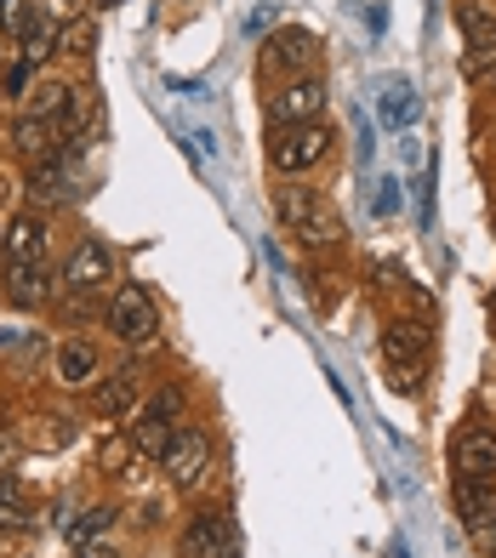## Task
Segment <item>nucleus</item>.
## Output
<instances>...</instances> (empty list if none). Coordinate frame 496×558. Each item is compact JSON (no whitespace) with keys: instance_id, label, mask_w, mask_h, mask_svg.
<instances>
[{"instance_id":"32","label":"nucleus","mask_w":496,"mask_h":558,"mask_svg":"<svg viewBox=\"0 0 496 558\" xmlns=\"http://www.w3.org/2000/svg\"><path fill=\"white\" fill-rule=\"evenodd\" d=\"M7 199H12V177L0 171V206H7Z\"/></svg>"},{"instance_id":"21","label":"nucleus","mask_w":496,"mask_h":558,"mask_svg":"<svg viewBox=\"0 0 496 558\" xmlns=\"http://www.w3.org/2000/svg\"><path fill=\"white\" fill-rule=\"evenodd\" d=\"M383 120H388V125H411V120H416V92H411V86H388Z\"/></svg>"},{"instance_id":"7","label":"nucleus","mask_w":496,"mask_h":558,"mask_svg":"<svg viewBox=\"0 0 496 558\" xmlns=\"http://www.w3.org/2000/svg\"><path fill=\"white\" fill-rule=\"evenodd\" d=\"M319 109H326V86L297 81V86H286L275 104H268V120L275 125H309V120H319Z\"/></svg>"},{"instance_id":"31","label":"nucleus","mask_w":496,"mask_h":558,"mask_svg":"<svg viewBox=\"0 0 496 558\" xmlns=\"http://www.w3.org/2000/svg\"><path fill=\"white\" fill-rule=\"evenodd\" d=\"M23 86H29V63H17V69L7 74V92H23Z\"/></svg>"},{"instance_id":"28","label":"nucleus","mask_w":496,"mask_h":558,"mask_svg":"<svg viewBox=\"0 0 496 558\" xmlns=\"http://www.w3.org/2000/svg\"><path fill=\"white\" fill-rule=\"evenodd\" d=\"M126 456H132V434H126V439H104V468H109V473L126 468Z\"/></svg>"},{"instance_id":"13","label":"nucleus","mask_w":496,"mask_h":558,"mask_svg":"<svg viewBox=\"0 0 496 558\" xmlns=\"http://www.w3.org/2000/svg\"><path fill=\"white\" fill-rule=\"evenodd\" d=\"M132 404H137V376L132 371L109 376V383H92V411L97 416H120V411H132Z\"/></svg>"},{"instance_id":"8","label":"nucleus","mask_w":496,"mask_h":558,"mask_svg":"<svg viewBox=\"0 0 496 558\" xmlns=\"http://www.w3.org/2000/svg\"><path fill=\"white\" fill-rule=\"evenodd\" d=\"M451 462H457L462 478H496V434L491 427H468V434H457Z\"/></svg>"},{"instance_id":"1","label":"nucleus","mask_w":496,"mask_h":558,"mask_svg":"<svg viewBox=\"0 0 496 558\" xmlns=\"http://www.w3.org/2000/svg\"><path fill=\"white\" fill-rule=\"evenodd\" d=\"M275 211H280V222L291 228V234H303L309 245H337V240H342L337 211H331L314 189H286V194L275 199Z\"/></svg>"},{"instance_id":"16","label":"nucleus","mask_w":496,"mask_h":558,"mask_svg":"<svg viewBox=\"0 0 496 558\" xmlns=\"http://www.w3.org/2000/svg\"><path fill=\"white\" fill-rule=\"evenodd\" d=\"M35 524V496L17 478H0V530H29Z\"/></svg>"},{"instance_id":"2","label":"nucleus","mask_w":496,"mask_h":558,"mask_svg":"<svg viewBox=\"0 0 496 558\" xmlns=\"http://www.w3.org/2000/svg\"><path fill=\"white\" fill-rule=\"evenodd\" d=\"M155 325H160L155 296H148L137 279H132V286H120V291L109 296V331H114L120 342H148V337H155Z\"/></svg>"},{"instance_id":"10","label":"nucleus","mask_w":496,"mask_h":558,"mask_svg":"<svg viewBox=\"0 0 496 558\" xmlns=\"http://www.w3.org/2000/svg\"><path fill=\"white\" fill-rule=\"evenodd\" d=\"M7 296L17 302V308H40V302L52 296V274H46V257H40V263H12Z\"/></svg>"},{"instance_id":"14","label":"nucleus","mask_w":496,"mask_h":558,"mask_svg":"<svg viewBox=\"0 0 496 558\" xmlns=\"http://www.w3.org/2000/svg\"><path fill=\"white\" fill-rule=\"evenodd\" d=\"M7 257L12 263H40L46 257V222L40 217H17L7 228Z\"/></svg>"},{"instance_id":"30","label":"nucleus","mask_w":496,"mask_h":558,"mask_svg":"<svg viewBox=\"0 0 496 558\" xmlns=\"http://www.w3.org/2000/svg\"><path fill=\"white\" fill-rule=\"evenodd\" d=\"M12 456H17V439L7 434V427H0V473H7V468H12Z\"/></svg>"},{"instance_id":"33","label":"nucleus","mask_w":496,"mask_h":558,"mask_svg":"<svg viewBox=\"0 0 496 558\" xmlns=\"http://www.w3.org/2000/svg\"><path fill=\"white\" fill-rule=\"evenodd\" d=\"M92 7H120V0H92Z\"/></svg>"},{"instance_id":"12","label":"nucleus","mask_w":496,"mask_h":558,"mask_svg":"<svg viewBox=\"0 0 496 558\" xmlns=\"http://www.w3.org/2000/svg\"><path fill=\"white\" fill-rule=\"evenodd\" d=\"M58 35H63V29L52 23V12H46V7H35V17L23 23V35H17V40H23V63L35 69L40 58H58Z\"/></svg>"},{"instance_id":"6","label":"nucleus","mask_w":496,"mask_h":558,"mask_svg":"<svg viewBox=\"0 0 496 558\" xmlns=\"http://www.w3.org/2000/svg\"><path fill=\"white\" fill-rule=\"evenodd\" d=\"M206 462H211V439H206V434H194V427L171 434V445H166V456H160V468L178 478V485H194V478L206 473Z\"/></svg>"},{"instance_id":"4","label":"nucleus","mask_w":496,"mask_h":558,"mask_svg":"<svg viewBox=\"0 0 496 558\" xmlns=\"http://www.w3.org/2000/svg\"><path fill=\"white\" fill-rule=\"evenodd\" d=\"M383 353H388V365L400 371V383H416L428 365V325H416V319H394L388 331H383Z\"/></svg>"},{"instance_id":"29","label":"nucleus","mask_w":496,"mask_h":558,"mask_svg":"<svg viewBox=\"0 0 496 558\" xmlns=\"http://www.w3.org/2000/svg\"><path fill=\"white\" fill-rule=\"evenodd\" d=\"M74 558H120L109 542H86V547H74Z\"/></svg>"},{"instance_id":"20","label":"nucleus","mask_w":496,"mask_h":558,"mask_svg":"<svg viewBox=\"0 0 496 558\" xmlns=\"http://www.w3.org/2000/svg\"><path fill=\"white\" fill-rule=\"evenodd\" d=\"M183 558H222V519H201L183 536Z\"/></svg>"},{"instance_id":"24","label":"nucleus","mask_w":496,"mask_h":558,"mask_svg":"<svg viewBox=\"0 0 496 558\" xmlns=\"http://www.w3.org/2000/svg\"><path fill=\"white\" fill-rule=\"evenodd\" d=\"M69 92H74V86H58V81H46V86L35 92V114H40V120H58V114L69 109Z\"/></svg>"},{"instance_id":"3","label":"nucleus","mask_w":496,"mask_h":558,"mask_svg":"<svg viewBox=\"0 0 496 558\" xmlns=\"http://www.w3.org/2000/svg\"><path fill=\"white\" fill-rule=\"evenodd\" d=\"M331 148V132L319 120H309V125H280V137H275V148H268V160H275V171H309L319 155Z\"/></svg>"},{"instance_id":"19","label":"nucleus","mask_w":496,"mask_h":558,"mask_svg":"<svg viewBox=\"0 0 496 558\" xmlns=\"http://www.w3.org/2000/svg\"><path fill=\"white\" fill-rule=\"evenodd\" d=\"M166 445H171V422H160L155 411L132 422V450H137V456H155V462H160Z\"/></svg>"},{"instance_id":"11","label":"nucleus","mask_w":496,"mask_h":558,"mask_svg":"<svg viewBox=\"0 0 496 558\" xmlns=\"http://www.w3.org/2000/svg\"><path fill=\"white\" fill-rule=\"evenodd\" d=\"M58 383L63 388H92L97 383V348L86 337H69L58 348Z\"/></svg>"},{"instance_id":"9","label":"nucleus","mask_w":496,"mask_h":558,"mask_svg":"<svg viewBox=\"0 0 496 558\" xmlns=\"http://www.w3.org/2000/svg\"><path fill=\"white\" fill-rule=\"evenodd\" d=\"M457 513H462V524L468 530H485L491 519H496V485H491V478H462L457 473Z\"/></svg>"},{"instance_id":"26","label":"nucleus","mask_w":496,"mask_h":558,"mask_svg":"<svg viewBox=\"0 0 496 558\" xmlns=\"http://www.w3.org/2000/svg\"><path fill=\"white\" fill-rule=\"evenodd\" d=\"M86 114H92V92H86V86H74V92H69V109H63V120H69V132H74V137H81Z\"/></svg>"},{"instance_id":"22","label":"nucleus","mask_w":496,"mask_h":558,"mask_svg":"<svg viewBox=\"0 0 496 558\" xmlns=\"http://www.w3.org/2000/svg\"><path fill=\"white\" fill-rule=\"evenodd\" d=\"M457 23H462V35H468V40L496 35V12H491V7H480V0H468V7L457 12Z\"/></svg>"},{"instance_id":"27","label":"nucleus","mask_w":496,"mask_h":558,"mask_svg":"<svg viewBox=\"0 0 496 558\" xmlns=\"http://www.w3.org/2000/svg\"><path fill=\"white\" fill-rule=\"evenodd\" d=\"M155 416H160V422H178V416H183V393H178V388H160V393H155Z\"/></svg>"},{"instance_id":"15","label":"nucleus","mask_w":496,"mask_h":558,"mask_svg":"<svg viewBox=\"0 0 496 558\" xmlns=\"http://www.w3.org/2000/svg\"><path fill=\"white\" fill-rule=\"evenodd\" d=\"M12 143H17V155H29L35 166L58 155V148H52V120H40V114L17 120V125H12Z\"/></svg>"},{"instance_id":"5","label":"nucleus","mask_w":496,"mask_h":558,"mask_svg":"<svg viewBox=\"0 0 496 558\" xmlns=\"http://www.w3.org/2000/svg\"><path fill=\"white\" fill-rule=\"evenodd\" d=\"M109 274H114V257H109V245H97V240H81L69 251V263H63V279H69V291H104L109 286Z\"/></svg>"},{"instance_id":"35","label":"nucleus","mask_w":496,"mask_h":558,"mask_svg":"<svg viewBox=\"0 0 496 558\" xmlns=\"http://www.w3.org/2000/svg\"><path fill=\"white\" fill-rule=\"evenodd\" d=\"M0 7H7V0H0Z\"/></svg>"},{"instance_id":"18","label":"nucleus","mask_w":496,"mask_h":558,"mask_svg":"<svg viewBox=\"0 0 496 558\" xmlns=\"http://www.w3.org/2000/svg\"><path fill=\"white\" fill-rule=\"evenodd\" d=\"M109 524H114V507H92V513H69L63 519V536H69V547H86V542L104 536Z\"/></svg>"},{"instance_id":"25","label":"nucleus","mask_w":496,"mask_h":558,"mask_svg":"<svg viewBox=\"0 0 496 558\" xmlns=\"http://www.w3.org/2000/svg\"><path fill=\"white\" fill-rule=\"evenodd\" d=\"M491 63H496V35L468 40V52H462V74H485Z\"/></svg>"},{"instance_id":"34","label":"nucleus","mask_w":496,"mask_h":558,"mask_svg":"<svg viewBox=\"0 0 496 558\" xmlns=\"http://www.w3.org/2000/svg\"><path fill=\"white\" fill-rule=\"evenodd\" d=\"M491 308H496V296H491Z\"/></svg>"},{"instance_id":"23","label":"nucleus","mask_w":496,"mask_h":558,"mask_svg":"<svg viewBox=\"0 0 496 558\" xmlns=\"http://www.w3.org/2000/svg\"><path fill=\"white\" fill-rule=\"evenodd\" d=\"M97 40V29H92V23L86 17H74V23H63V35H58V52L63 58H86V46Z\"/></svg>"},{"instance_id":"17","label":"nucleus","mask_w":496,"mask_h":558,"mask_svg":"<svg viewBox=\"0 0 496 558\" xmlns=\"http://www.w3.org/2000/svg\"><path fill=\"white\" fill-rule=\"evenodd\" d=\"M314 58V35L309 29H280L275 40H268V63L275 69H303Z\"/></svg>"}]
</instances>
